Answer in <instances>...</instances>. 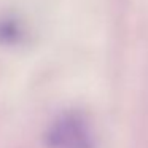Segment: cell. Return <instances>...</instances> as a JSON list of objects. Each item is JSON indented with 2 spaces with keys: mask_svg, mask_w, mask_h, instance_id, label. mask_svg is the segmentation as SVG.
Here are the masks:
<instances>
[{
  "mask_svg": "<svg viewBox=\"0 0 148 148\" xmlns=\"http://www.w3.org/2000/svg\"><path fill=\"white\" fill-rule=\"evenodd\" d=\"M46 145L49 148H96V138L84 115L67 112L51 123Z\"/></svg>",
  "mask_w": 148,
  "mask_h": 148,
  "instance_id": "cell-1",
  "label": "cell"
}]
</instances>
